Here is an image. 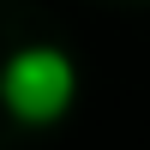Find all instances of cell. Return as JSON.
Wrapping results in <instances>:
<instances>
[{
    "label": "cell",
    "mask_w": 150,
    "mask_h": 150,
    "mask_svg": "<svg viewBox=\"0 0 150 150\" xmlns=\"http://www.w3.org/2000/svg\"><path fill=\"white\" fill-rule=\"evenodd\" d=\"M78 102V66L66 48L54 42H24L18 54L0 66V108L18 126H60Z\"/></svg>",
    "instance_id": "cell-1"
}]
</instances>
